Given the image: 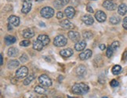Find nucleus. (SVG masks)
I'll return each mask as SVG.
<instances>
[{"label": "nucleus", "instance_id": "obj_1", "mask_svg": "<svg viewBox=\"0 0 127 98\" xmlns=\"http://www.w3.org/2000/svg\"><path fill=\"white\" fill-rule=\"evenodd\" d=\"M90 90V87L88 85L85 84V83H75L73 85L71 88V91L73 94H77V95H83L86 94Z\"/></svg>", "mask_w": 127, "mask_h": 98}, {"label": "nucleus", "instance_id": "obj_2", "mask_svg": "<svg viewBox=\"0 0 127 98\" xmlns=\"http://www.w3.org/2000/svg\"><path fill=\"white\" fill-rule=\"evenodd\" d=\"M67 42V38H65L63 35H59L54 38L53 45L57 47H63L66 45Z\"/></svg>", "mask_w": 127, "mask_h": 98}, {"label": "nucleus", "instance_id": "obj_3", "mask_svg": "<svg viewBox=\"0 0 127 98\" xmlns=\"http://www.w3.org/2000/svg\"><path fill=\"white\" fill-rule=\"evenodd\" d=\"M54 9L51 7L46 6L41 9V16L44 18H51L54 15Z\"/></svg>", "mask_w": 127, "mask_h": 98}, {"label": "nucleus", "instance_id": "obj_4", "mask_svg": "<svg viewBox=\"0 0 127 98\" xmlns=\"http://www.w3.org/2000/svg\"><path fill=\"white\" fill-rule=\"evenodd\" d=\"M38 82H40V84L43 86L49 87L52 86V81L50 78V77H48L46 75H41L38 77Z\"/></svg>", "mask_w": 127, "mask_h": 98}, {"label": "nucleus", "instance_id": "obj_5", "mask_svg": "<svg viewBox=\"0 0 127 98\" xmlns=\"http://www.w3.org/2000/svg\"><path fill=\"white\" fill-rule=\"evenodd\" d=\"M28 69L27 67L25 66L21 67L16 71V77L18 78H23L28 75Z\"/></svg>", "mask_w": 127, "mask_h": 98}, {"label": "nucleus", "instance_id": "obj_6", "mask_svg": "<svg viewBox=\"0 0 127 98\" xmlns=\"http://www.w3.org/2000/svg\"><path fill=\"white\" fill-rule=\"evenodd\" d=\"M103 6L106 9H107V10L112 11V10H115L117 8V5L114 1H112V0H105L103 2Z\"/></svg>", "mask_w": 127, "mask_h": 98}, {"label": "nucleus", "instance_id": "obj_7", "mask_svg": "<svg viewBox=\"0 0 127 98\" xmlns=\"http://www.w3.org/2000/svg\"><path fill=\"white\" fill-rule=\"evenodd\" d=\"M75 72H76V75L78 77L84 78L85 75H86V68L84 65H79L77 67Z\"/></svg>", "mask_w": 127, "mask_h": 98}, {"label": "nucleus", "instance_id": "obj_8", "mask_svg": "<svg viewBox=\"0 0 127 98\" xmlns=\"http://www.w3.org/2000/svg\"><path fill=\"white\" fill-rule=\"evenodd\" d=\"M95 18L96 19V21L98 22L102 23L106 21L107 15H106V13L102 10H98L95 13Z\"/></svg>", "mask_w": 127, "mask_h": 98}, {"label": "nucleus", "instance_id": "obj_9", "mask_svg": "<svg viewBox=\"0 0 127 98\" xmlns=\"http://www.w3.org/2000/svg\"><path fill=\"white\" fill-rule=\"evenodd\" d=\"M8 22L12 26L18 27L19 24H20V19H19V17L17 16L12 15L8 18Z\"/></svg>", "mask_w": 127, "mask_h": 98}, {"label": "nucleus", "instance_id": "obj_10", "mask_svg": "<svg viewBox=\"0 0 127 98\" xmlns=\"http://www.w3.org/2000/svg\"><path fill=\"white\" fill-rule=\"evenodd\" d=\"M68 38L73 42H79L80 39V34L78 32L71 31L68 32Z\"/></svg>", "mask_w": 127, "mask_h": 98}, {"label": "nucleus", "instance_id": "obj_11", "mask_svg": "<svg viewBox=\"0 0 127 98\" xmlns=\"http://www.w3.org/2000/svg\"><path fill=\"white\" fill-rule=\"evenodd\" d=\"M32 9V2L31 1H24L23 3V6L21 9V12L24 14H27L30 12Z\"/></svg>", "mask_w": 127, "mask_h": 98}, {"label": "nucleus", "instance_id": "obj_12", "mask_svg": "<svg viewBox=\"0 0 127 98\" xmlns=\"http://www.w3.org/2000/svg\"><path fill=\"white\" fill-rule=\"evenodd\" d=\"M64 13H65V15L67 18H73L75 15V9L73 8L72 6H68L64 10Z\"/></svg>", "mask_w": 127, "mask_h": 98}, {"label": "nucleus", "instance_id": "obj_13", "mask_svg": "<svg viewBox=\"0 0 127 98\" xmlns=\"http://www.w3.org/2000/svg\"><path fill=\"white\" fill-rule=\"evenodd\" d=\"M92 54L93 53L90 50H86L85 51H83L79 54V58L82 61H86V60H88V59H90L92 57Z\"/></svg>", "mask_w": 127, "mask_h": 98}, {"label": "nucleus", "instance_id": "obj_14", "mask_svg": "<svg viewBox=\"0 0 127 98\" xmlns=\"http://www.w3.org/2000/svg\"><path fill=\"white\" fill-rule=\"evenodd\" d=\"M82 21H83V23L85 24H86V25H92L93 24H94V18H93L92 16L89 15V14H86V15H84L83 17H82Z\"/></svg>", "mask_w": 127, "mask_h": 98}, {"label": "nucleus", "instance_id": "obj_15", "mask_svg": "<svg viewBox=\"0 0 127 98\" xmlns=\"http://www.w3.org/2000/svg\"><path fill=\"white\" fill-rule=\"evenodd\" d=\"M60 25L64 29H71V28H74V24L67 19L61 21L60 23Z\"/></svg>", "mask_w": 127, "mask_h": 98}, {"label": "nucleus", "instance_id": "obj_16", "mask_svg": "<svg viewBox=\"0 0 127 98\" xmlns=\"http://www.w3.org/2000/svg\"><path fill=\"white\" fill-rule=\"evenodd\" d=\"M38 40H39L42 44H43V46H47L49 43H50V38H49L46 35H38Z\"/></svg>", "mask_w": 127, "mask_h": 98}, {"label": "nucleus", "instance_id": "obj_17", "mask_svg": "<svg viewBox=\"0 0 127 98\" xmlns=\"http://www.w3.org/2000/svg\"><path fill=\"white\" fill-rule=\"evenodd\" d=\"M86 41L82 40V41L78 42L75 44V50H77V51H82V50H83L84 49L86 48Z\"/></svg>", "mask_w": 127, "mask_h": 98}, {"label": "nucleus", "instance_id": "obj_18", "mask_svg": "<svg viewBox=\"0 0 127 98\" xmlns=\"http://www.w3.org/2000/svg\"><path fill=\"white\" fill-rule=\"evenodd\" d=\"M60 54L63 57H70L71 56L73 55V50L70 48L64 49V50H63L60 52Z\"/></svg>", "mask_w": 127, "mask_h": 98}, {"label": "nucleus", "instance_id": "obj_19", "mask_svg": "<svg viewBox=\"0 0 127 98\" xmlns=\"http://www.w3.org/2000/svg\"><path fill=\"white\" fill-rule=\"evenodd\" d=\"M19 65H20V63H19L18 61H17V60H12V61H10L7 64V68H8V69H10V70L15 69V68L19 67Z\"/></svg>", "mask_w": 127, "mask_h": 98}, {"label": "nucleus", "instance_id": "obj_20", "mask_svg": "<svg viewBox=\"0 0 127 98\" xmlns=\"http://www.w3.org/2000/svg\"><path fill=\"white\" fill-rule=\"evenodd\" d=\"M18 50L15 47H10L8 50L7 54L9 57H17V55L18 54Z\"/></svg>", "mask_w": 127, "mask_h": 98}, {"label": "nucleus", "instance_id": "obj_21", "mask_svg": "<svg viewBox=\"0 0 127 98\" xmlns=\"http://www.w3.org/2000/svg\"><path fill=\"white\" fill-rule=\"evenodd\" d=\"M118 13L121 16H124L125 14L127 13V6H126V4L123 3V4L120 5L118 8Z\"/></svg>", "mask_w": 127, "mask_h": 98}, {"label": "nucleus", "instance_id": "obj_22", "mask_svg": "<svg viewBox=\"0 0 127 98\" xmlns=\"http://www.w3.org/2000/svg\"><path fill=\"white\" fill-rule=\"evenodd\" d=\"M43 44L39 41V40H37L33 42V49L34 50H35L37 51H41L42 50V48H43Z\"/></svg>", "mask_w": 127, "mask_h": 98}, {"label": "nucleus", "instance_id": "obj_23", "mask_svg": "<svg viewBox=\"0 0 127 98\" xmlns=\"http://www.w3.org/2000/svg\"><path fill=\"white\" fill-rule=\"evenodd\" d=\"M35 35V33L32 30V29H26V30L23 31V36L26 38H31Z\"/></svg>", "mask_w": 127, "mask_h": 98}, {"label": "nucleus", "instance_id": "obj_24", "mask_svg": "<svg viewBox=\"0 0 127 98\" xmlns=\"http://www.w3.org/2000/svg\"><path fill=\"white\" fill-rule=\"evenodd\" d=\"M16 41H17L16 38L11 35H7L5 38V42H6V45H11V44L14 43Z\"/></svg>", "mask_w": 127, "mask_h": 98}, {"label": "nucleus", "instance_id": "obj_25", "mask_svg": "<svg viewBox=\"0 0 127 98\" xmlns=\"http://www.w3.org/2000/svg\"><path fill=\"white\" fill-rule=\"evenodd\" d=\"M35 76L33 74L29 75L25 78V79L24 80V82H23V83H24V86H28V85H29L34 79H35Z\"/></svg>", "mask_w": 127, "mask_h": 98}, {"label": "nucleus", "instance_id": "obj_26", "mask_svg": "<svg viewBox=\"0 0 127 98\" xmlns=\"http://www.w3.org/2000/svg\"><path fill=\"white\" fill-rule=\"evenodd\" d=\"M35 92L38 94H45L46 93V90L40 86H36L35 87Z\"/></svg>", "mask_w": 127, "mask_h": 98}, {"label": "nucleus", "instance_id": "obj_27", "mask_svg": "<svg viewBox=\"0 0 127 98\" xmlns=\"http://www.w3.org/2000/svg\"><path fill=\"white\" fill-rule=\"evenodd\" d=\"M120 22V18L116 17V16H112L110 17V23L111 24H114V25H115V24H118Z\"/></svg>", "mask_w": 127, "mask_h": 98}, {"label": "nucleus", "instance_id": "obj_28", "mask_svg": "<svg viewBox=\"0 0 127 98\" xmlns=\"http://www.w3.org/2000/svg\"><path fill=\"white\" fill-rule=\"evenodd\" d=\"M121 71H122V67L120 65H115L112 68V73L115 75H119Z\"/></svg>", "mask_w": 127, "mask_h": 98}, {"label": "nucleus", "instance_id": "obj_29", "mask_svg": "<svg viewBox=\"0 0 127 98\" xmlns=\"http://www.w3.org/2000/svg\"><path fill=\"white\" fill-rule=\"evenodd\" d=\"M82 36H83L85 39H91L94 37V35H93V33L90 31H86L82 33Z\"/></svg>", "mask_w": 127, "mask_h": 98}, {"label": "nucleus", "instance_id": "obj_30", "mask_svg": "<svg viewBox=\"0 0 127 98\" xmlns=\"http://www.w3.org/2000/svg\"><path fill=\"white\" fill-rule=\"evenodd\" d=\"M114 53V50H112V48L111 47V46H109L108 47H107V51H106V56L110 58L111 57H112V55H113Z\"/></svg>", "mask_w": 127, "mask_h": 98}, {"label": "nucleus", "instance_id": "obj_31", "mask_svg": "<svg viewBox=\"0 0 127 98\" xmlns=\"http://www.w3.org/2000/svg\"><path fill=\"white\" fill-rule=\"evenodd\" d=\"M100 61H102V58L100 56H96V57L94 59V65L96 67H100L101 65H100Z\"/></svg>", "mask_w": 127, "mask_h": 98}, {"label": "nucleus", "instance_id": "obj_32", "mask_svg": "<svg viewBox=\"0 0 127 98\" xmlns=\"http://www.w3.org/2000/svg\"><path fill=\"white\" fill-rule=\"evenodd\" d=\"M53 5H54L56 9H61L64 6L61 0H56V1L53 2Z\"/></svg>", "mask_w": 127, "mask_h": 98}, {"label": "nucleus", "instance_id": "obj_33", "mask_svg": "<svg viewBox=\"0 0 127 98\" xmlns=\"http://www.w3.org/2000/svg\"><path fill=\"white\" fill-rule=\"evenodd\" d=\"M119 46H120L119 42L115 41V42H114L113 43L111 44V47L112 48V50H113L114 51H115V50H117V49H118V48L119 47Z\"/></svg>", "mask_w": 127, "mask_h": 98}, {"label": "nucleus", "instance_id": "obj_34", "mask_svg": "<svg viewBox=\"0 0 127 98\" xmlns=\"http://www.w3.org/2000/svg\"><path fill=\"white\" fill-rule=\"evenodd\" d=\"M30 45V41L29 40H24V41H21L20 42V46H24V47H27Z\"/></svg>", "mask_w": 127, "mask_h": 98}, {"label": "nucleus", "instance_id": "obj_35", "mask_svg": "<svg viewBox=\"0 0 127 98\" xmlns=\"http://www.w3.org/2000/svg\"><path fill=\"white\" fill-rule=\"evenodd\" d=\"M20 61L22 62V63H24L28 61V57L27 54H25V53H24V54L20 57Z\"/></svg>", "mask_w": 127, "mask_h": 98}, {"label": "nucleus", "instance_id": "obj_36", "mask_svg": "<svg viewBox=\"0 0 127 98\" xmlns=\"http://www.w3.org/2000/svg\"><path fill=\"white\" fill-rule=\"evenodd\" d=\"M110 86L111 87H117L119 86V82L115 80V79H113V80H111V82H110Z\"/></svg>", "mask_w": 127, "mask_h": 98}, {"label": "nucleus", "instance_id": "obj_37", "mask_svg": "<svg viewBox=\"0 0 127 98\" xmlns=\"http://www.w3.org/2000/svg\"><path fill=\"white\" fill-rule=\"evenodd\" d=\"M63 17H64V13L62 12H61V11L57 12V19H62Z\"/></svg>", "mask_w": 127, "mask_h": 98}, {"label": "nucleus", "instance_id": "obj_38", "mask_svg": "<svg viewBox=\"0 0 127 98\" xmlns=\"http://www.w3.org/2000/svg\"><path fill=\"white\" fill-rule=\"evenodd\" d=\"M123 27L127 30V17H125V19L123 20Z\"/></svg>", "mask_w": 127, "mask_h": 98}, {"label": "nucleus", "instance_id": "obj_39", "mask_svg": "<svg viewBox=\"0 0 127 98\" xmlns=\"http://www.w3.org/2000/svg\"><path fill=\"white\" fill-rule=\"evenodd\" d=\"M86 10L89 13H94V9L92 8V6H90V5H88L86 6Z\"/></svg>", "mask_w": 127, "mask_h": 98}, {"label": "nucleus", "instance_id": "obj_40", "mask_svg": "<svg viewBox=\"0 0 127 98\" xmlns=\"http://www.w3.org/2000/svg\"><path fill=\"white\" fill-rule=\"evenodd\" d=\"M99 48L100 49V50H104L105 49H106V46H105V44H100Z\"/></svg>", "mask_w": 127, "mask_h": 98}, {"label": "nucleus", "instance_id": "obj_41", "mask_svg": "<svg viewBox=\"0 0 127 98\" xmlns=\"http://www.w3.org/2000/svg\"><path fill=\"white\" fill-rule=\"evenodd\" d=\"M63 6H66L67 4H68V2H69V0H61Z\"/></svg>", "mask_w": 127, "mask_h": 98}, {"label": "nucleus", "instance_id": "obj_42", "mask_svg": "<svg viewBox=\"0 0 127 98\" xmlns=\"http://www.w3.org/2000/svg\"><path fill=\"white\" fill-rule=\"evenodd\" d=\"M123 61H127V51H126L124 53H123Z\"/></svg>", "mask_w": 127, "mask_h": 98}, {"label": "nucleus", "instance_id": "obj_43", "mask_svg": "<svg viewBox=\"0 0 127 98\" xmlns=\"http://www.w3.org/2000/svg\"><path fill=\"white\" fill-rule=\"evenodd\" d=\"M2 64H3V57L2 55H1V65H2Z\"/></svg>", "mask_w": 127, "mask_h": 98}, {"label": "nucleus", "instance_id": "obj_44", "mask_svg": "<svg viewBox=\"0 0 127 98\" xmlns=\"http://www.w3.org/2000/svg\"><path fill=\"white\" fill-rule=\"evenodd\" d=\"M8 29H9V30H12V27H11V26H9V25H8Z\"/></svg>", "mask_w": 127, "mask_h": 98}, {"label": "nucleus", "instance_id": "obj_45", "mask_svg": "<svg viewBox=\"0 0 127 98\" xmlns=\"http://www.w3.org/2000/svg\"><path fill=\"white\" fill-rule=\"evenodd\" d=\"M22 1H24H24H31V0H22Z\"/></svg>", "mask_w": 127, "mask_h": 98}, {"label": "nucleus", "instance_id": "obj_46", "mask_svg": "<svg viewBox=\"0 0 127 98\" xmlns=\"http://www.w3.org/2000/svg\"><path fill=\"white\" fill-rule=\"evenodd\" d=\"M36 1H38V2H40V1H43V0H36Z\"/></svg>", "mask_w": 127, "mask_h": 98}, {"label": "nucleus", "instance_id": "obj_47", "mask_svg": "<svg viewBox=\"0 0 127 98\" xmlns=\"http://www.w3.org/2000/svg\"><path fill=\"white\" fill-rule=\"evenodd\" d=\"M54 98H62V97H54Z\"/></svg>", "mask_w": 127, "mask_h": 98}, {"label": "nucleus", "instance_id": "obj_48", "mask_svg": "<svg viewBox=\"0 0 127 98\" xmlns=\"http://www.w3.org/2000/svg\"><path fill=\"white\" fill-rule=\"evenodd\" d=\"M68 98H76V97H68Z\"/></svg>", "mask_w": 127, "mask_h": 98}, {"label": "nucleus", "instance_id": "obj_49", "mask_svg": "<svg viewBox=\"0 0 127 98\" xmlns=\"http://www.w3.org/2000/svg\"><path fill=\"white\" fill-rule=\"evenodd\" d=\"M42 98H48V97H46V96H45V97H42Z\"/></svg>", "mask_w": 127, "mask_h": 98}, {"label": "nucleus", "instance_id": "obj_50", "mask_svg": "<svg viewBox=\"0 0 127 98\" xmlns=\"http://www.w3.org/2000/svg\"><path fill=\"white\" fill-rule=\"evenodd\" d=\"M102 98H108V97H103Z\"/></svg>", "mask_w": 127, "mask_h": 98}, {"label": "nucleus", "instance_id": "obj_51", "mask_svg": "<svg viewBox=\"0 0 127 98\" xmlns=\"http://www.w3.org/2000/svg\"><path fill=\"white\" fill-rule=\"evenodd\" d=\"M94 1H96V0H94Z\"/></svg>", "mask_w": 127, "mask_h": 98}]
</instances>
